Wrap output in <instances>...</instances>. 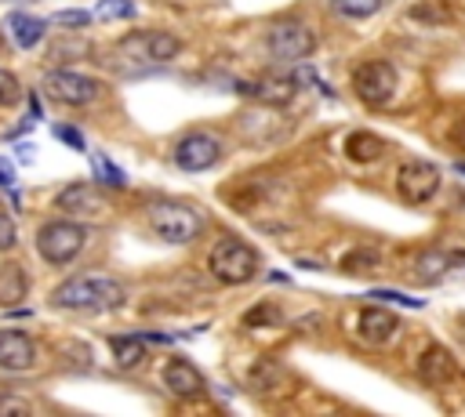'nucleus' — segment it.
Segmentation results:
<instances>
[{"instance_id":"13","label":"nucleus","mask_w":465,"mask_h":417,"mask_svg":"<svg viewBox=\"0 0 465 417\" xmlns=\"http://www.w3.org/2000/svg\"><path fill=\"white\" fill-rule=\"evenodd\" d=\"M36 359V348L25 330H0V370L25 373Z\"/></svg>"},{"instance_id":"15","label":"nucleus","mask_w":465,"mask_h":417,"mask_svg":"<svg viewBox=\"0 0 465 417\" xmlns=\"http://www.w3.org/2000/svg\"><path fill=\"white\" fill-rule=\"evenodd\" d=\"M454 373H458V363H454V355H450L443 344H429V348L418 355V377H421L429 388H443Z\"/></svg>"},{"instance_id":"9","label":"nucleus","mask_w":465,"mask_h":417,"mask_svg":"<svg viewBox=\"0 0 465 417\" xmlns=\"http://www.w3.org/2000/svg\"><path fill=\"white\" fill-rule=\"evenodd\" d=\"M120 54H127L131 62H145V65H163L171 58L182 54V40L174 33H153V29H142V33H131L120 40Z\"/></svg>"},{"instance_id":"19","label":"nucleus","mask_w":465,"mask_h":417,"mask_svg":"<svg viewBox=\"0 0 465 417\" xmlns=\"http://www.w3.org/2000/svg\"><path fill=\"white\" fill-rule=\"evenodd\" d=\"M25 290H29L25 268H22V265H0V305H15V301H22Z\"/></svg>"},{"instance_id":"6","label":"nucleus","mask_w":465,"mask_h":417,"mask_svg":"<svg viewBox=\"0 0 465 417\" xmlns=\"http://www.w3.org/2000/svg\"><path fill=\"white\" fill-rule=\"evenodd\" d=\"M44 94L58 105H91L102 98V83L84 76V73H73V69H51L44 76Z\"/></svg>"},{"instance_id":"24","label":"nucleus","mask_w":465,"mask_h":417,"mask_svg":"<svg viewBox=\"0 0 465 417\" xmlns=\"http://www.w3.org/2000/svg\"><path fill=\"white\" fill-rule=\"evenodd\" d=\"M411 18H418V22H440V25L450 22V15H447L440 4H414V7H411Z\"/></svg>"},{"instance_id":"31","label":"nucleus","mask_w":465,"mask_h":417,"mask_svg":"<svg viewBox=\"0 0 465 417\" xmlns=\"http://www.w3.org/2000/svg\"><path fill=\"white\" fill-rule=\"evenodd\" d=\"M0 185H4V189H15V185H18V181H15V167H11L7 160H0Z\"/></svg>"},{"instance_id":"7","label":"nucleus","mask_w":465,"mask_h":417,"mask_svg":"<svg viewBox=\"0 0 465 417\" xmlns=\"http://www.w3.org/2000/svg\"><path fill=\"white\" fill-rule=\"evenodd\" d=\"M440 192V167L429 160H403L396 170V196L411 207L429 203Z\"/></svg>"},{"instance_id":"30","label":"nucleus","mask_w":465,"mask_h":417,"mask_svg":"<svg viewBox=\"0 0 465 417\" xmlns=\"http://www.w3.org/2000/svg\"><path fill=\"white\" fill-rule=\"evenodd\" d=\"M54 22H58V25H87L91 15H87V11H62Z\"/></svg>"},{"instance_id":"1","label":"nucleus","mask_w":465,"mask_h":417,"mask_svg":"<svg viewBox=\"0 0 465 417\" xmlns=\"http://www.w3.org/2000/svg\"><path fill=\"white\" fill-rule=\"evenodd\" d=\"M127 301V290L113 276H76L51 290V305L65 312H113Z\"/></svg>"},{"instance_id":"28","label":"nucleus","mask_w":465,"mask_h":417,"mask_svg":"<svg viewBox=\"0 0 465 417\" xmlns=\"http://www.w3.org/2000/svg\"><path fill=\"white\" fill-rule=\"evenodd\" d=\"M15 243H18V228L7 214H0V250H11Z\"/></svg>"},{"instance_id":"29","label":"nucleus","mask_w":465,"mask_h":417,"mask_svg":"<svg viewBox=\"0 0 465 417\" xmlns=\"http://www.w3.org/2000/svg\"><path fill=\"white\" fill-rule=\"evenodd\" d=\"M54 134H58L65 145H73V149H84V138H80V131H76V127H69V123H54Z\"/></svg>"},{"instance_id":"20","label":"nucleus","mask_w":465,"mask_h":417,"mask_svg":"<svg viewBox=\"0 0 465 417\" xmlns=\"http://www.w3.org/2000/svg\"><path fill=\"white\" fill-rule=\"evenodd\" d=\"M109 348H113L116 366H124V370H134L145 363V341L142 337H109Z\"/></svg>"},{"instance_id":"21","label":"nucleus","mask_w":465,"mask_h":417,"mask_svg":"<svg viewBox=\"0 0 465 417\" xmlns=\"http://www.w3.org/2000/svg\"><path fill=\"white\" fill-rule=\"evenodd\" d=\"M331 7L341 18H371L381 7V0H331Z\"/></svg>"},{"instance_id":"11","label":"nucleus","mask_w":465,"mask_h":417,"mask_svg":"<svg viewBox=\"0 0 465 417\" xmlns=\"http://www.w3.org/2000/svg\"><path fill=\"white\" fill-rule=\"evenodd\" d=\"M54 203H58V210L76 214V218H98V214H105V199H102L98 185H91V181H73V185H65Z\"/></svg>"},{"instance_id":"14","label":"nucleus","mask_w":465,"mask_h":417,"mask_svg":"<svg viewBox=\"0 0 465 417\" xmlns=\"http://www.w3.org/2000/svg\"><path fill=\"white\" fill-rule=\"evenodd\" d=\"M356 334H360V341L381 348L400 334V319L392 312H385V308H363L360 319H356Z\"/></svg>"},{"instance_id":"10","label":"nucleus","mask_w":465,"mask_h":417,"mask_svg":"<svg viewBox=\"0 0 465 417\" xmlns=\"http://www.w3.org/2000/svg\"><path fill=\"white\" fill-rule=\"evenodd\" d=\"M222 160V141L214 134H185L178 145H174V167L178 170H189V174H200L207 167H214Z\"/></svg>"},{"instance_id":"25","label":"nucleus","mask_w":465,"mask_h":417,"mask_svg":"<svg viewBox=\"0 0 465 417\" xmlns=\"http://www.w3.org/2000/svg\"><path fill=\"white\" fill-rule=\"evenodd\" d=\"M94 174H98V178H102L109 189H124V174H120V170H116V167L105 160V156H94Z\"/></svg>"},{"instance_id":"8","label":"nucleus","mask_w":465,"mask_h":417,"mask_svg":"<svg viewBox=\"0 0 465 417\" xmlns=\"http://www.w3.org/2000/svg\"><path fill=\"white\" fill-rule=\"evenodd\" d=\"M352 91L363 105H385L392 94H396V65L392 62H381V58H371L363 65H356L352 73Z\"/></svg>"},{"instance_id":"18","label":"nucleus","mask_w":465,"mask_h":417,"mask_svg":"<svg viewBox=\"0 0 465 417\" xmlns=\"http://www.w3.org/2000/svg\"><path fill=\"white\" fill-rule=\"evenodd\" d=\"M7 29H11V36H15V44H18L22 51H29V47H36V44L44 40V22L33 18V15H22V11H11Z\"/></svg>"},{"instance_id":"23","label":"nucleus","mask_w":465,"mask_h":417,"mask_svg":"<svg viewBox=\"0 0 465 417\" xmlns=\"http://www.w3.org/2000/svg\"><path fill=\"white\" fill-rule=\"evenodd\" d=\"M94 11L102 18H131L134 15V0H98Z\"/></svg>"},{"instance_id":"27","label":"nucleus","mask_w":465,"mask_h":417,"mask_svg":"<svg viewBox=\"0 0 465 417\" xmlns=\"http://www.w3.org/2000/svg\"><path fill=\"white\" fill-rule=\"evenodd\" d=\"M378 257H374V250H352L345 261H341V268L345 272H352V268H367V265H374Z\"/></svg>"},{"instance_id":"5","label":"nucleus","mask_w":465,"mask_h":417,"mask_svg":"<svg viewBox=\"0 0 465 417\" xmlns=\"http://www.w3.org/2000/svg\"><path fill=\"white\" fill-rule=\"evenodd\" d=\"M312 47H316L312 29L305 22H298V18H280L265 33V51L276 62H302V58L312 54Z\"/></svg>"},{"instance_id":"17","label":"nucleus","mask_w":465,"mask_h":417,"mask_svg":"<svg viewBox=\"0 0 465 417\" xmlns=\"http://www.w3.org/2000/svg\"><path fill=\"white\" fill-rule=\"evenodd\" d=\"M385 152H389V145L371 131H356V134L345 138V156L352 163H378Z\"/></svg>"},{"instance_id":"26","label":"nucleus","mask_w":465,"mask_h":417,"mask_svg":"<svg viewBox=\"0 0 465 417\" xmlns=\"http://www.w3.org/2000/svg\"><path fill=\"white\" fill-rule=\"evenodd\" d=\"M371 297H378V301H396V305H407V308H421L425 301H418V297H411V294H400V290H374Z\"/></svg>"},{"instance_id":"32","label":"nucleus","mask_w":465,"mask_h":417,"mask_svg":"<svg viewBox=\"0 0 465 417\" xmlns=\"http://www.w3.org/2000/svg\"><path fill=\"white\" fill-rule=\"evenodd\" d=\"M0 51H4V36H0Z\"/></svg>"},{"instance_id":"16","label":"nucleus","mask_w":465,"mask_h":417,"mask_svg":"<svg viewBox=\"0 0 465 417\" xmlns=\"http://www.w3.org/2000/svg\"><path fill=\"white\" fill-rule=\"evenodd\" d=\"M294 80L291 76H262V80H254V83H243L240 91L247 94V98H254V102H262V105H283V102H291L294 98Z\"/></svg>"},{"instance_id":"12","label":"nucleus","mask_w":465,"mask_h":417,"mask_svg":"<svg viewBox=\"0 0 465 417\" xmlns=\"http://www.w3.org/2000/svg\"><path fill=\"white\" fill-rule=\"evenodd\" d=\"M163 388L178 399H200L203 395V373L189 359H167L163 366Z\"/></svg>"},{"instance_id":"3","label":"nucleus","mask_w":465,"mask_h":417,"mask_svg":"<svg viewBox=\"0 0 465 417\" xmlns=\"http://www.w3.org/2000/svg\"><path fill=\"white\" fill-rule=\"evenodd\" d=\"M207 268H211V276H214L218 283H225V286H243V283H251V279L258 276L262 261H258V250H254V247H247V243L236 239V236H225L222 243L211 247Z\"/></svg>"},{"instance_id":"2","label":"nucleus","mask_w":465,"mask_h":417,"mask_svg":"<svg viewBox=\"0 0 465 417\" xmlns=\"http://www.w3.org/2000/svg\"><path fill=\"white\" fill-rule=\"evenodd\" d=\"M145 218H149V228L163 243H193L207 225L203 210L196 203H185V199H153Z\"/></svg>"},{"instance_id":"4","label":"nucleus","mask_w":465,"mask_h":417,"mask_svg":"<svg viewBox=\"0 0 465 417\" xmlns=\"http://www.w3.org/2000/svg\"><path fill=\"white\" fill-rule=\"evenodd\" d=\"M87 243V228L80 221H47L36 232V250L47 265H65L73 261Z\"/></svg>"},{"instance_id":"22","label":"nucleus","mask_w":465,"mask_h":417,"mask_svg":"<svg viewBox=\"0 0 465 417\" xmlns=\"http://www.w3.org/2000/svg\"><path fill=\"white\" fill-rule=\"evenodd\" d=\"M22 102V83L15 80V73L0 69V109H11Z\"/></svg>"}]
</instances>
